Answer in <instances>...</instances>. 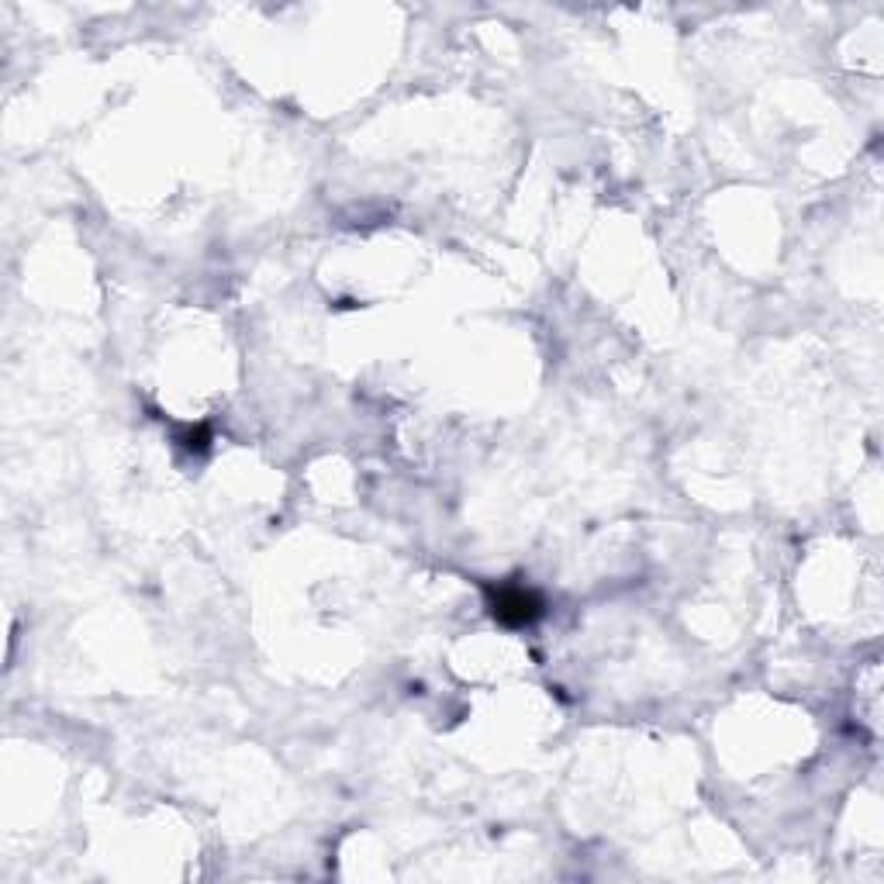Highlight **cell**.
<instances>
[{
    "mask_svg": "<svg viewBox=\"0 0 884 884\" xmlns=\"http://www.w3.org/2000/svg\"><path fill=\"white\" fill-rule=\"evenodd\" d=\"M490 605H494V615L508 622V626H529V622L542 615L539 597L526 587H498Z\"/></svg>",
    "mask_w": 884,
    "mask_h": 884,
    "instance_id": "obj_1",
    "label": "cell"
}]
</instances>
